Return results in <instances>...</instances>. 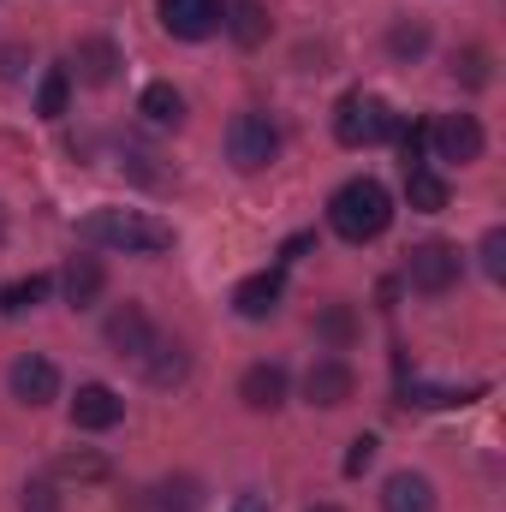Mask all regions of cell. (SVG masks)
Masks as SVG:
<instances>
[{
  "mask_svg": "<svg viewBox=\"0 0 506 512\" xmlns=\"http://www.w3.org/2000/svg\"><path fill=\"white\" fill-rule=\"evenodd\" d=\"M161 507H167V512H191V507H203V501H197V483H191V477L167 483V489H161Z\"/></svg>",
  "mask_w": 506,
  "mask_h": 512,
  "instance_id": "obj_31",
  "label": "cell"
},
{
  "mask_svg": "<svg viewBox=\"0 0 506 512\" xmlns=\"http://www.w3.org/2000/svg\"><path fill=\"white\" fill-rule=\"evenodd\" d=\"M387 48H393V60H417V54L429 48V30H423V24H393Z\"/></svg>",
  "mask_w": 506,
  "mask_h": 512,
  "instance_id": "obj_25",
  "label": "cell"
},
{
  "mask_svg": "<svg viewBox=\"0 0 506 512\" xmlns=\"http://www.w3.org/2000/svg\"><path fill=\"white\" fill-rule=\"evenodd\" d=\"M310 512H340V507H310Z\"/></svg>",
  "mask_w": 506,
  "mask_h": 512,
  "instance_id": "obj_35",
  "label": "cell"
},
{
  "mask_svg": "<svg viewBox=\"0 0 506 512\" xmlns=\"http://www.w3.org/2000/svg\"><path fill=\"white\" fill-rule=\"evenodd\" d=\"M24 72V48H0V78H18Z\"/></svg>",
  "mask_w": 506,
  "mask_h": 512,
  "instance_id": "obj_33",
  "label": "cell"
},
{
  "mask_svg": "<svg viewBox=\"0 0 506 512\" xmlns=\"http://www.w3.org/2000/svg\"><path fill=\"white\" fill-rule=\"evenodd\" d=\"M423 149H429V126H423V120H411V126L399 131V161H405V173H411V167H423Z\"/></svg>",
  "mask_w": 506,
  "mask_h": 512,
  "instance_id": "obj_26",
  "label": "cell"
},
{
  "mask_svg": "<svg viewBox=\"0 0 506 512\" xmlns=\"http://www.w3.org/2000/svg\"><path fill=\"white\" fill-rule=\"evenodd\" d=\"M393 131V108L381 102V96H364V90H352L340 108H334V137L346 143V149H370Z\"/></svg>",
  "mask_w": 506,
  "mask_h": 512,
  "instance_id": "obj_4",
  "label": "cell"
},
{
  "mask_svg": "<svg viewBox=\"0 0 506 512\" xmlns=\"http://www.w3.org/2000/svg\"><path fill=\"white\" fill-rule=\"evenodd\" d=\"M352 328H358V322H352V310H346V304H328V310H322V334H328L334 346H346V340H352Z\"/></svg>",
  "mask_w": 506,
  "mask_h": 512,
  "instance_id": "obj_30",
  "label": "cell"
},
{
  "mask_svg": "<svg viewBox=\"0 0 506 512\" xmlns=\"http://www.w3.org/2000/svg\"><path fill=\"white\" fill-rule=\"evenodd\" d=\"M155 12H161V30L179 42H203L227 24V0H155Z\"/></svg>",
  "mask_w": 506,
  "mask_h": 512,
  "instance_id": "obj_5",
  "label": "cell"
},
{
  "mask_svg": "<svg viewBox=\"0 0 506 512\" xmlns=\"http://www.w3.org/2000/svg\"><path fill=\"white\" fill-rule=\"evenodd\" d=\"M274 155H280V131H274V120L256 114V108L233 114V126H227V161H233L239 173H262Z\"/></svg>",
  "mask_w": 506,
  "mask_h": 512,
  "instance_id": "obj_3",
  "label": "cell"
},
{
  "mask_svg": "<svg viewBox=\"0 0 506 512\" xmlns=\"http://www.w3.org/2000/svg\"><path fill=\"white\" fill-rule=\"evenodd\" d=\"M239 399H245L251 411H274V405L286 399V370H280V364H251L245 382H239Z\"/></svg>",
  "mask_w": 506,
  "mask_h": 512,
  "instance_id": "obj_16",
  "label": "cell"
},
{
  "mask_svg": "<svg viewBox=\"0 0 506 512\" xmlns=\"http://www.w3.org/2000/svg\"><path fill=\"white\" fill-rule=\"evenodd\" d=\"M453 72H459L471 90H483V84H489V54H483V48H465V54L453 60Z\"/></svg>",
  "mask_w": 506,
  "mask_h": 512,
  "instance_id": "obj_28",
  "label": "cell"
},
{
  "mask_svg": "<svg viewBox=\"0 0 506 512\" xmlns=\"http://www.w3.org/2000/svg\"><path fill=\"white\" fill-rule=\"evenodd\" d=\"M405 197H411V209L441 215V209H447V179L429 173V167H411V173H405Z\"/></svg>",
  "mask_w": 506,
  "mask_h": 512,
  "instance_id": "obj_17",
  "label": "cell"
},
{
  "mask_svg": "<svg viewBox=\"0 0 506 512\" xmlns=\"http://www.w3.org/2000/svg\"><path fill=\"white\" fill-rule=\"evenodd\" d=\"M137 108H143V120H149V126H179V120H185V96H179L173 84H149Z\"/></svg>",
  "mask_w": 506,
  "mask_h": 512,
  "instance_id": "obj_19",
  "label": "cell"
},
{
  "mask_svg": "<svg viewBox=\"0 0 506 512\" xmlns=\"http://www.w3.org/2000/svg\"><path fill=\"white\" fill-rule=\"evenodd\" d=\"M72 72H78V84H114V72H120V48L108 42V36H90V42H78V54H72Z\"/></svg>",
  "mask_w": 506,
  "mask_h": 512,
  "instance_id": "obj_13",
  "label": "cell"
},
{
  "mask_svg": "<svg viewBox=\"0 0 506 512\" xmlns=\"http://www.w3.org/2000/svg\"><path fill=\"white\" fill-rule=\"evenodd\" d=\"M48 292H54V280H48V274H30V280H12V286L0 292V310H6V316H24V310H36V304H42Z\"/></svg>",
  "mask_w": 506,
  "mask_h": 512,
  "instance_id": "obj_21",
  "label": "cell"
},
{
  "mask_svg": "<svg viewBox=\"0 0 506 512\" xmlns=\"http://www.w3.org/2000/svg\"><path fill=\"white\" fill-rule=\"evenodd\" d=\"M483 387H423V382H411L405 387V399L411 405H471Z\"/></svg>",
  "mask_w": 506,
  "mask_h": 512,
  "instance_id": "obj_24",
  "label": "cell"
},
{
  "mask_svg": "<svg viewBox=\"0 0 506 512\" xmlns=\"http://www.w3.org/2000/svg\"><path fill=\"white\" fill-rule=\"evenodd\" d=\"M0 239H6V215H0Z\"/></svg>",
  "mask_w": 506,
  "mask_h": 512,
  "instance_id": "obj_36",
  "label": "cell"
},
{
  "mask_svg": "<svg viewBox=\"0 0 506 512\" xmlns=\"http://www.w3.org/2000/svg\"><path fill=\"white\" fill-rule=\"evenodd\" d=\"M381 512H435V489H429V477H417V471L387 477V489H381Z\"/></svg>",
  "mask_w": 506,
  "mask_h": 512,
  "instance_id": "obj_15",
  "label": "cell"
},
{
  "mask_svg": "<svg viewBox=\"0 0 506 512\" xmlns=\"http://www.w3.org/2000/svg\"><path fill=\"white\" fill-rule=\"evenodd\" d=\"M459 251L453 245H441V239H429V245H417L411 262H405V280L417 286V292H447V286H459Z\"/></svg>",
  "mask_w": 506,
  "mask_h": 512,
  "instance_id": "obj_6",
  "label": "cell"
},
{
  "mask_svg": "<svg viewBox=\"0 0 506 512\" xmlns=\"http://www.w3.org/2000/svg\"><path fill=\"white\" fill-rule=\"evenodd\" d=\"M18 512H60V495H54V483H24V495H18Z\"/></svg>",
  "mask_w": 506,
  "mask_h": 512,
  "instance_id": "obj_29",
  "label": "cell"
},
{
  "mask_svg": "<svg viewBox=\"0 0 506 512\" xmlns=\"http://www.w3.org/2000/svg\"><path fill=\"white\" fill-rule=\"evenodd\" d=\"M227 30H233L239 48H256V42L268 36V12H262V0H233V6H227Z\"/></svg>",
  "mask_w": 506,
  "mask_h": 512,
  "instance_id": "obj_18",
  "label": "cell"
},
{
  "mask_svg": "<svg viewBox=\"0 0 506 512\" xmlns=\"http://www.w3.org/2000/svg\"><path fill=\"white\" fill-rule=\"evenodd\" d=\"M233 512H268V495H245V501H239Z\"/></svg>",
  "mask_w": 506,
  "mask_h": 512,
  "instance_id": "obj_34",
  "label": "cell"
},
{
  "mask_svg": "<svg viewBox=\"0 0 506 512\" xmlns=\"http://www.w3.org/2000/svg\"><path fill=\"white\" fill-rule=\"evenodd\" d=\"M429 143H435V155L441 161H477L483 155V126H477V114H441L435 126H429Z\"/></svg>",
  "mask_w": 506,
  "mask_h": 512,
  "instance_id": "obj_7",
  "label": "cell"
},
{
  "mask_svg": "<svg viewBox=\"0 0 506 512\" xmlns=\"http://www.w3.org/2000/svg\"><path fill=\"white\" fill-rule=\"evenodd\" d=\"M304 393H310V405H346L352 393H358V376H352V364H340V358H322V364H310V376H304Z\"/></svg>",
  "mask_w": 506,
  "mask_h": 512,
  "instance_id": "obj_11",
  "label": "cell"
},
{
  "mask_svg": "<svg viewBox=\"0 0 506 512\" xmlns=\"http://www.w3.org/2000/svg\"><path fill=\"white\" fill-rule=\"evenodd\" d=\"M78 239H84V245L126 251V256L173 251V227H167V221H155V215H137V209H96V215H84Z\"/></svg>",
  "mask_w": 506,
  "mask_h": 512,
  "instance_id": "obj_1",
  "label": "cell"
},
{
  "mask_svg": "<svg viewBox=\"0 0 506 512\" xmlns=\"http://www.w3.org/2000/svg\"><path fill=\"white\" fill-rule=\"evenodd\" d=\"M66 102H72V72H66V66H54V72L42 78V90H36V114H42V120H60V114H66Z\"/></svg>",
  "mask_w": 506,
  "mask_h": 512,
  "instance_id": "obj_22",
  "label": "cell"
},
{
  "mask_svg": "<svg viewBox=\"0 0 506 512\" xmlns=\"http://www.w3.org/2000/svg\"><path fill=\"white\" fill-rule=\"evenodd\" d=\"M155 340H161V334L149 328V316H143L137 304H120V310L108 316V346H114L120 358H131V364H143Z\"/></svg>",
  "mask_w": 506,
  "mask_h": 512,
  "instance_id": "obj_9",
  "label": "cell"
},
{
  "mask_svg": "<svg viewBox=\"0 0 506 512\" xmlns=\"http://www.w3.org/2000/svg\"><path fill=\"white\" fill-rule=\"evenodd\" d=\"M102 286H108V274H102V262H96V256H72V262H66V274H60V292H66V304H72V310L96 304V298H102Z\"/></svg>",
  "mask_w": 506,
  "mask_h": 512,
  "instance_id": "obj_14",
  "label": "cell"
},
{
  "mask_svg": "<svg viewBox=\"0 0 506 512\" xmlns=\"http://www.w3.org/2000/svg\"><path fill=\"white\" fill-rule=\"evenodd\" d=\"M477 256H483V274H489V280H501V274H506V233H501V227H489V233H483V251H477Z\"/></svg>",
  "mask_w": 506,
  "mask_h": 512,
  "instance_id": "obj_27",
  "label": "cell"
},
{
  "mask_svg": "<svg viewBox=\"0 0 506 512\" xmlns=\"http://www.w3.org/2000/svg\"><path fill=\"white\" fill-rule=\"evenodd\" d=\"M54 477L60 483H102L108 477V459H96V453H60L54 459Z\"/></svg>",
  "mask_w": 506,
  "mask_h": 512,
  "instance_id": "obj_23",
  "label": "cell"
},
{
  "mask_svg": "<svg viewBox=\"0 0 506 512\" xmlns=\"http://www.w3.org/2000/svg\"><path fill=\"white\" fill-rule=\"evenodd\" d=\"M280 292H286V274H280V268H262V274H251V280H239L233 310H239L245 322H268V316L280 310Z\"/></svg>",
  "mask_w": 506,
  "mask_h": 512,
  "instance_id": "obj_10",
  "label": "cell"
},
{
  "mask_svg": "<svg viewBox=\"0 0 506 512\" xmlns=\"http://www.w3.org/2000/svg\"><path fill=\"white\" fill-rule=\"evenodd\" d=\"M387 221H393V197H387L381 179H352V185H340L334 203H328V227H334L346 245H370V239H381Z\"/></svg>",
  "mask_w": 506,
  "mask_h": 512,
  "instance_id": "obj_2",
  "label": "cell"
},
{
  "mask_svg": "<svg viewBox=\"0 0 506 512\" xmlns=\"http://www.w3.org/2000/svg\"><path fill=\"white\" fill-rule=\"evenodd\" d=\"M376 435H358V441H352V453H346V477H364V471H370V465H376Z\"/></svg>",
  "mask_w": 506,
  "mask_h": 512,
  "instance_id": "obj_32",
  "label": "cell"
},
{
  "mask_svg": "<svg viewBox=\"0 0 506 512\" xmlns=\"http://www.w3.org/2000/svg\"><path fill=\"white\" fill-rule=\"evenodd\" d=\"M120 417H126V399H120L108 382H84L78 387V399H72V423H78V429L102 435V429H114Z\"/></svg>",
  "mask_w": 506,
  "mask_h": 512,
  "instance_id": "obj_8",
  "label": "cell"
},
{
  "mask_svg": "<svg viewBox=\"0 0 506 512\" xmlns=\"http://www.w3.org/2000/svg\"><path fill=\"white\" fill-rule=\"evenodd\" d=\"M54 393H60V370H54L48 358L30 352V358L12 364V399H18V405H48Z\"/></svg>",
  "mask_w": 506,
  "mask_h": 512,
  "instance_id": "obj_12",
  "label": "cell"
},
{
  "mask_svg": "<svg viewBox=\"0 0 506 512\" xmlns=\"http://www.w3.org/2000/svg\"><path fill=\"white\" fill-rule=\"evenodd\" d=\"M137 370H143L155 387H173V382H185V352H179V346H167V340H155V346H149V358H143Z\"/></svg>",
  "mask_w": 506,
  "mask_h": 512,
  "instance_id": "obj_20",
  "label": "cell"
}]
</instances>
